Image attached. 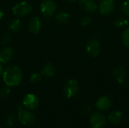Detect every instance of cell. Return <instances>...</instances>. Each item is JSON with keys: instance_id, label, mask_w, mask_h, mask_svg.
<instances>
[{"instance_id": "cell-7", "label": "cell", "mask_w": 129, "mask_h": 128, "mask_svg": "<svg viewBox=\"0 0 129 128\" xmlns=\"http://www.w3.org/2000/svg\"><path fill=\"white\" fill-rule=\"evenodd\" d=\"M86 51L91 57H97L101 53V45L97 39L90 40L86 45Z\"/></svg>"}, {"instance_id": "cell-31", "label": "cell", "mask_w": 129, "mask_h": 128, "mask_svg": "<svg viewBox=\"0 0 129 128\" xmlns=\"http://www.w3.org/2000/svg\"><path fill=\"white\" fill-rule=\"evenodd\" d=\"M0 128H1V127H0Z\"/></svg>"}, {"instance_id": "cell-2", "label": "cell", "mask_w": 129, "mask_h": 128, "mask_svg": "<svg viewBox=\"0 0 129 128\" xmlns=\"http://www.w3.org/2000/svg\"><path fill=\"white\" fill-rule=\"evenodd\" d=\"M79 89L78 82L74 79H70L63 86V94L67 98H72L78 94Z\"/></svg>"}, {"instance_id": "cell-11", "label": "cell", "mask_w": 129, "mask_h": 128, "mask_svg": "<svg viewBox=\"0 0 129 128\" xmlns=\"http://www.w3.org/2000/svg\"><path fill=\"white\" fill-rule=\"evenodd\" d=\"M14 50L10 47H5L0 51V63L6 64L10 62L14 57Z\"/></svg>"}, {"instance_id": "cell-28", "label": "cell", "mask_w": 129, "mask_h": 128, "mask_svg": "<svg viewBox=\"0 0 129 128\" xmlns=\"http://www.w3.org/2000/svg\"><path fill=\"white\" fill-rule=\"evenodd\" d=\"M3 17H4V12L2 10H0V20L2 19Z\"/></svg>"}, {"instance_id": "cell-22", "label": "cell", "mask_w": 129, "mask_h": 128, "mask_svg": "<svg viewBox=\"0 0 129 128\" xmlns=\"http://www.w3.org/2000/svg\"><path fill=\"white\" fill-rule=\"evenodd\" d=\"M11 90H10V87L8 86H5L0 88V97L2 98H5L7 97L9 94H10Z\"/></svg>"}, {"instance_id": "cell-1", "label": "cell", "mask_w": 129, "mask_h": 128, "mask_svg": "<svg viewBox=\"0 0 129 128\" xmlns=\"http://www.w3.org/2000/svg\"><path fill=\"white\" fill-rule=\"evenodd\" d=\"M3 81L8 87L19 85L23 79V72L20 67L16 65H11L3 71Z\"/></svg>"}, {"instance_id": "cell-12", "label": "cell", "mask_w": 129, "mask_h": 128, "mask_svg": "<svg viewBox=\"0 0 129 128\" xmlns=\"http://www.w3.org/2000/svg\"><path fill=\"white\" fill-rule=\"evenodd\" d=\"M113 75L116 81L120 84H123L127 79V72L123 66H119L113 70Z\"/></svg>"}, {"instance_id": "cell-29", "label": "cell", "mask_w": 129, "mask_h": 128, "mask_svg": "<svg viewBox=\"0 0 129 128\" xmlns=\"http://www.w3.org/2000/svg\"><path fill=\"white\" fill-rule=\"evenodd\" d=\"M68 2H76L77 0H67Z\"/></svg>"}, {"instance_id": "cell-10", "label": "cell", "mask_w": 129, "mask_h": 128, "mask_svg": "<svg viewBox=\"0 0 129 128\" xmlns=\"http://www.w3.org/2000/svg\"><path fill=\"white\" fill-rule=\"evenodd\" d=\"M79 6L87 14H92L98 8V5L95 0H80Z\"/></svg>"}, {"instance_id": "cell-23", "label": "cell", "mask_w": 129, "mask_h": 128, "mask_svg": "<svg viewBox=\"0 0 129 128\" xmlns=\"http://www.w3.org/2000/svg\"><path fill=\"white\" fill-rule=\"evenodd\" d=\"M91 23V17L88 15H85L81 18L80 20V24L83 26H89Z\"/></svg>"}, {"instance_id": "cell-4", "label": "cell", "mask_w": 129, "mask_h": 128, "mask_svg": "<svg viewBox=\"0 0 129 128\" xmlns=\"http://www.w3.org/2000/svg\"><path fill=\"white\" fill-rule=\"evenodd\" d=\"M32 11V6L27 2H21L16 4L13 8L12 12L17 17H24L28 15Z\"/></svg>"}, {"instance_id": "cell-6", "label": "cell", "mask_w": 129, "mask_h": 128, "mask_svg": "<svg viewBox=\"0 0 129 128\" xmlns=\"http://www.w3.org/2000/svg\"><path fill=\"white\" fill-rule=\"evenodd\" d=\"M116 8L115 0H101L98 4L100 13L103 15H108L112 13Z\"/></svg>"}, {"instance_id": "cell-20", "label": "cell", "mask_w": 129, "mask_h": 128, "mask_svg": "<svg viewBox=\"0 0 129 128\" xmlns=\"http://www.w3.org/2000/svg\"><path fill=\"white\" fill-rule=\"evenodd\" d=\"M121 39L122 41V44L126 46L129 47V28H126L121 35Z\"/></svg>"}, {"instance_id": "cell-3", "label": "cell", "mask_w": 129, "mask_h": 128, "mask_svg": "<svg viewBox=\"0 0 129 128\" xmlns=\"http://www.w3.org/2000/svg\"><path fill=\"white\" fill-rule=\"evenodd\" d=\"M18 119L21 124L26 126L33 125L36 122V116L29 110L20 109L18 112Z\"/></svg>"}, {"instance_id": "cell-19", "label": "cell", "mask_w": 129, "mask_h": 128, "mask_svg": "<svg viewBox=\"0 0 129 128\" xmlns=\"http://www.w3.org/2000/svg\"><path fill=\"white\" fill-rule=\"evenodd\" d=\"M21 22L20 20L18 19H14L12 21H11V23H9L8 26V29L12 32H17L18 31H20V29H21Z\"/></svg>"}, {"instance_id": "cell-18", "label": "cell", "mask_w": 129, "mask_h": 128, "mask_svg": "<svg viewBox=\"0 0 129 128\" xmlns=\"http://www.w3.org/2000/svg\"><path fill=\"white\" fill-rule=\"evenodd\" d=\"M114 25L116 27L119 28V29H123V28H127L129 25L128 20L124 17H119L116 19L114 21Z\"/></svg>"}, {"instance_id": "cell-13", "label": "cell", "mask_w": 129, "mask_h": 128, "mask_svg": "<svg viewBox=\"0 0 129 128\" xmlns=\"http://www.w3.org/2000/svg\"><path fill=\"white\" fill-rule=\"evenodd\" d=\"M112 106V100L108 96L101 97L96 102V106L101 111L108 110Z\"/></svg>"}, {"instance_id": "cell-9", "label": "cell", "mask_w": 129, "mask_h": 128, "mask_svg": "<svg viewBox=\"0 0 129 128\" xmlns=\"http://www.w3.org/2000/svg\"><path fill=\"white\" fill-rule=\"evenodd\" d=\"M90 124L91 128H104L106 124V118L101 113H93L91 115Z\"/></svg>"}, {"instance_id": "cell-5", "label": "cell", "mask_w": 129, "mask_h": 128, "mask_svg": "<svg viewBox=\"0 0 129 128\" xmlns=\"http://www.w3.org/2000/svg\"><path fill=\"white\" fill-rule=\"evenodd\" d=\"M57 10V5L53 0H43L40 4V11L45 17H51Z\"/></svg>"}, {"instance_id": "cell-24", "label": "cell", "mask_w": 129, "mask_h": 128, "mask_svg": "<svg viewBox=\"0 0 129 128\" xmlns=\"http://www.w3.org/2000/svg\"><path fill=\"white\" fill-rule=\"evenodd\" d=\"M42 75L41 73H33L31 76H30V81L33 83H38L39 81H41L42 79Z\"/></svg>"}, {"instance_id": "cell-15", "label": "cell", "mask_w": 129, "mask_h": 128, "mask_svg": "<svg viewBox=\"0 0 129 128\" xmlns=\"http://www.w3.org/2000/svg\"><path fill=\"white\" fill-rule=\"evenodd\" d=\"M55 74V68L53 63H47L44 65L42 67V69L41 71V75L45 78H51Z\"/></svg>"}, {"instance_id": "cell-17", "label": "cell", "mask_w": 129, "mask_h": 128, "mask_svg": "<svg viewBox=\"0 0 129 128\" xmlns=\"http://www.w3.org/2000/svg\"><path fill=\"white\" fill-rule=\"evenodd\" d=\"M56 20L61 24H66L70 20V15L69 13L65 11H60L56 15Z\"/></svg>"}, {"instance_id": "cell-30", "label": "cell", "mask_w": 129, "mask_h": 128, "mask_svg": "<svg viewBox=\"0 0 129 128\" xmlns=\"http://www.w3.org/2000/svg\"><path fill=\"white\" fill-rule=\"evenodd\" d=\"M128 85H129V83H128Z\"/></svg>"}, {"instance_id": "cell-26", "label": "cell", "mask_w": 129, "mask_h": 128, "mask_svg": "<svg viewBox=\"0 0 129 128\" xmlns=\"http://www.w3.org/2000/svg\"><path fill=\"white\" fill-rule=\"evenodd\" d=\"M15 122V117L14 115H8L6 118V124L8 126H12L14 123Z\"/></svg>"}, {"instance_id": "cell-8", "label": "cell", "mask_w": 129, "mask_h": 128, "mask_svg": "<svg viewBox=\"0 0 129 128\" xmlns=\"http://www.w3.org/2000/svg\"><path fill=\"white\" fill-rule=\"evenodd\" d=\"M39 104V100L37 96L33 94H27L23 100V105L25 108L29 110L36 109Z\"/></svg>"}, {"instance_id": "cell-14", "label": "cell", "mask_w": 129, "mask_h": 128, "mask_svg": "<svg viewBox=\"0 0 129 128\" xmlns=\"http://www.w3.org/2000/svg\"><path fill=\"white\" fill-rule=\"evenodd\" d=\"M29 31L33 34H37L40 32L42 29V22L38 17H34L31 18L28 25Z\"/></svg>"}, {"instance_id": "cell-16", "label": "cell", "mask_w": 129, "mask_h": 128, "mask_svg": "<svg viewBox=\"0 0 129 128\" xmlns=\"http://www.w3.org/2000/svg\"><path fill=\"white\" fill-rule=\"evenodd\" d=\"M108 120L109 121L113 124V125H118L121 120H122V113L119 110H115L113 112H112L109 117H108Z\"/></svg>"}, {"instance_id": "cell-25", "label": "cell", "mask_w": 129, "mask_h": 128, "mask_svg": "<svg viewBox=\"0 0 129 128\" xmlns=\"http://www.w3.org/2000/svg\"><path fill=\"white\" fill-rule=\"evenodd\" d=\"M10 41H11V35H10V34H8V33H6V34L3 35L1 37V38H0V42H1L2 45L8 44Z\"/></svg>"}, {"instance_id": "cell-27", "label": "cell", "mask_w": 129, "mask_h": 128, "mask_svg": "<svg viewBox=\"0 0 129 128\" xmlns=\"http://www.w3.org/2000/svg\"><path fill=\"white\" fill-rule=\"evenodd\" d=\"M3 66H2V64L0 63V76L2 75V73H3Z\"/></svg>"}, {"instance_id": "cell-21", "label": "cell", "mask_w": 129, "mask_h": 128, "mask_svg": "<svg viewBox=\"0 0 129 128\" xmlns=\"http://www.w3.org/2000/svg\"><path fill=\"white\" fill-rule=\"evenodd\" d=\"M120 10L124 15L129 16V0L125 1L122 4V5L120 7Z\"/></svg>"}]
</instances>
